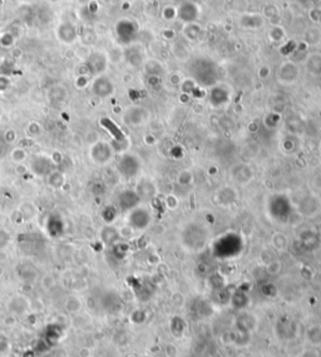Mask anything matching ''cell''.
I'll return each mask as SVG.
<instances>
[{
	"instance_id": "cell-1",
	"label": "cell",
	"mask_w": 321,
	"mask_h": 357,
	"mask_svg": "<svg viewBox=\"0 0 321 357\" xmlns=\"http://www.w3.org/2000/svg\"><path fill=\"white\" fill-rule=\"evenodd\" d=\"M112 146L106 142H102V140H98L94 145H92L91 150H89V158L93 163L98 164V166H103V164L108 163L112 159Z\"/></svg>"
},
{
	"instance_id": "cell-2",
	"label": "cell",
	"mask_w": 321,
	"mask_h": 357,
	"mask_svg": "<svg viewBox=\"0 0 321 357\" xmlns=\"http://www.w3.org/2000/svg\"><path fill=\"white\" fill-rule=\"evenodd\" d=\"M54 167L55 166L50 161L49 157L42 156V154L33 157L30 161V171L37 177H44L45 178L53 171Z\"/></svg>"
},
{
	"instance_id": "cell-3",
	"label": "cell",
	"mask_w": 321,
	"mask_h": 357,
	"mask_svg": "<svg viewBox=\"0 0 321 357\" xmlns=\"http://www.w3.org/2000/svg\"><path fill=\"white\" fill-rule=\"evenodd\" d=\"M92 92L98 98H107V97L113 94L114 86H113L112 81L109 78L104 76H99L94 79L93 84H92Z\"/></svg>"
},
{
	"instance_id": "cell-4",
	"label": "cell",
	"mask_w": 321,
	"mask_h": 357,
	"mask_svg": "<svg viewBox=\"0 0 321 357\" xmlns=\"http://www.w3.org/2000/svg\"><path fill=\"white\" fill-rule=\"evenodd\" d=\"M138 167H140V164H138L137 158H136L135 156H132V154H124V156L120 158L119 163H118V171H119V173L122 174L123 177L130 178V177H133L137 174Z\"/></svg>"
},
{
	"instance_id": "cell-5",
	"label": "cell",
	"mask_w": 321,
	"mask_h": 357,
	"mask_svg": "<svg viewBox=\"0 0 321 357\" xmlns=\"http://www.w3.org/2000/svg\"><path fill=\"white\" fill-rule=\"evenodd\" d=\"M56 37L64 44H72L78 38V30H77L76 25L73 23H61L56 28Z\"/></svg>"
},
{
	"instance_id": "cell-6",
	"label": "cell",
	"mask_w": 321,
	"mask_h": 357,
	"mask_svg": "<svg viewBox=\"0 0 321 357\" xmlns=\"http://www.w3.org/2000/svg\"><path fill=\"white\" fill-rule=\"evenodd\" d=\"M87 65L91 74H102L107 68V56L101 51H94L87 59Z\"/></svg>"
},
{
	"instance_id": "cell-7",
	"label": "cell",
	"mask_w": 321,
	"mask_h": 357,
	"mask_svg": "<svg viewBox=\"0 0 321 357\" xmlns=\"http://www.w3.org/2000/svg\"><path fill=\"white\" fill-rule=\"evenodd\" d=\"M117 202H118V207H119L120 209L130 210V209H133V208L138 204V202H140V197H138V194L136 193V192L130 191V189H125V191L120 192V193L118 194Z\"/></svg>"
},
{
	"instance_id": "cell-8",
	"label": "cell",
	"mask_w": 321,
	"mask_h": 357,
	"mask_svg": "<svg viewBox=\"0 0 321 357\" xmlns=\"http://www.w3.org/2000/svg\"><path fill=\"white\" fill-rule=\"evenodd\" d=\"M47 230L49 236H52V237H58V236H60L61 233H63L64 223L63 220L60 218V216H49V218H48L47 221Z\"/></svg>"
},
{
	"instance_id": "cell-9",
	"label": "cell",
	"mask_w": 321,
	"mask_h": 357,
	"mask_svg": "<svg viewBox=\"0 0 321 357\" xmlns=\"http://www.w3.org/2000/svg\"><path fill=\"white\" fill-rule=\"evenodd\" d=\"M47 184L53 189H60L66 183V176L63 172L58 168H54L47 177Z\"/></svg>"
},
{
	"instance_id": "cell-10",
	"label": "cell",
	"mask_w": 321,
	"mask_h": 357,
	"mask_svg": "<svg viewBox=\"0 0 321 357\" xmlns=\"http://www.w3.org/2000/svg\"><path fill=\"white\" fill-rule=\"evenodd\" d=\"M130 223L135 228H143L148 223V215L142 209H135L130 216Z\"/></svg>"
},
{
	"instance_id": "cell-11",
	"label": "cell",
	"mask_w": 321,
	"mask_h": 357,
	"mask_svg": "<svg viewBox=\"0 0 321 357\" xmlns=\"http://www.w3.org/2000/svg\"><path fill=\"white\" fill-rule=\"evenodd\" d=\"M48 97H49V101L52 102H63L67 99V91L64 87L60 86H55L53 88L49 89V93H48Z\"/></svg>"
},
{
	"instance_id": "cell-12",
	"label": "cell",
	"mask_w": 321,
	"mask_h": 357,
	"mask_svg": "<svg viewBox=\"0 0 321 357\" xmlns=\"http://www.w3.org/2000/svg\"><path fill=\"white\" fill-rule=\"evenodd\" d=\"M18 272H19V276H22L25 281H32L33 278L37 277V269L29 263H23L18 269Z\"/></svg>"
},
{
	"instance_id": "cell-13",
	"label": "cell",
	"mask_w": 321,
	"mask_h": 357,
	"mask_svg": "<svg viewBox=\"0 0 321 357\" xmlns=\"http://www.w3.org/2000/svg\"><path fill=\"white\" fill-rule=\"evenodd\" d=\"M88 189L94 196H101V194H103L104 192H106V184H104V182L102 181V179H94V181H92L91 183H89Z\"/></svg>"
},
{
	"instance_id": "cell-14",
	"label": "cell",
	"mask_w": 321,
	"mask_h": 357,
	"mask_svg": "<svg viewBox=\"0 0 321 357\" xmlns=\"http://www.w3.org/2000/svg\"><path fill=\"white\" fill-rule=\"evenodd\" d=\"M43 133V127L40 123L38 122H32L28 124L27 127V134L28 137L32 138V139H35V138L40 137Z\"/></svg>"
},
{
	"instance_id": "cell-15",
	"label": "cell",
	"mask_w": 321,
	"mask_h": 357,
	"mask_svg": "<svg viewBox=\"0 0 321 357\" xmlns=\"http://www.w3.org/2000/svg\"><path fill=\"white\" fill-rule=\"evenodd\" d=\"M27 157H28L27 151L23 150V148H19V147L14 148V150L10 152V158H12V161L15 162V163H18V164L23 163V162L27 159Z\"/></svg>"
},
{
	"instance_id": "cell-16",
	"label": "cell",
	"mask_w": 321,
	"mask_h": 357,
	"mask_svg": "<svg viewBox=\"0 0 321 357\" xmlns=\"http://www.w3.org/2000/svg\"><path fill=\"white\" fill-rule=\"evenodd\" d=\"M101 216L107 223H110L114 221L115 216H117V210H115V208L113 207V205H106V207L102 209Z\"/></svg>"
},
{
	"instance_id": "cell-17",
	"label": "cell",
	"mask_w": 321,
	"mask_h": 357,
	"mask_svg": "<svg viewBox=\"0 0 321 357\" xmlns=\"http://www.w3.org/2000/svg\"><path fill=\"white\" fill-rule=\"evenodd\" d=\"M101 236H102V240H103L104 242H106V243H112L113 241L115 240V237L118 236V233L115 232L114 228L104 227L103 230H102Z\"/></svg>"
},
{
	"instance_id": "cell-18",
	"label": "cell",
	"mask_w": 321,
	"mask_h": 357,
	"mask_svg": "<svg viewBox=\"0 0 321 357\" xmlns=\"http://www.w3.org/2000/svg\"><path fill=\"white\" fill-rule=\"evenodd\" d=\"M3 139L5 140V143H7L8 146L12 145V143H14L15 139H17V132H15L14 129H8L7 132L3 134Z\"/></svg>"
},
{
	"instance_id": "cell-19",
	"label": "cell",
	"mask_w": 321,
	"mask_h": 357,
	"mask_svg": "<svg viewBox=\"0 0 321 357\" xmlns=\"http://www.w3.org/2000/svg\"><path fill=\"white\" fill-rule=\"evenodd\" d=\"M10 235L5 230H0V248H4L9 243Z\"/></svg>"
},
{
	"instance_id": "cell-20",
	"label": "cell",
	"mask_w": 321,
	"mask_h": 357,
	"mask_svg": "<svg viewBox=\"0 0 321 357\" xmlns=\"http://www.w3.org/2000/svg\"><path fill=\"white\" fill-rule=\"evenodd\" d=\"M50 161L53 162L54 166H58V164H60L61 162H63V154L59 153V152H53L52 156L49 157Z\"/></svg>"
},
{
	"instance_id": "cell-21",
	"label": "cell",
	"mask_w": 321,
	"mask_h": 357,
	"mask_svg": "<svg viewBox=\"0 0 321 357\" xmlns=\"http://www.w3.org/2000/svg\"><path fill=\"white\" fill-rule=\"evenodd\" d=\"M10 87V81L7 77H0V92H5Z\"/></svg>"
},
{
	"instance_id": "cell-22",
	"label": "cell",
	"mask_w": 321,
	"mask_h": 357,
	"mask_svg": "<svg viewBox=\"0 0 321 357\" xmlns=\"http://www.w3.org/2000/svg\"><path fill=\"white\" fill-rule=\"evenodd\" d=\"M7 148H8V145L5 143V140L3 139V137H0V157L4 156V153L7 152Z\"/></svg>"
},
{
	"instance_id": "cell-23",
	"label": "cell",
	"mask_w": 321,
	"mask_h": 357,
	"mask_svg": "<svg viewBox=\"0 0 321 357\" xmlns=\"http://www.w3.org/2000/svg\"><path fill=\"white\" fill-rule=\"evenodd\" d=\"M27 172H28L27 167L23 166L22 163L18 164V166H17V173H18V174H24V173H27Z\"/></svg>"
}]
</instances>
